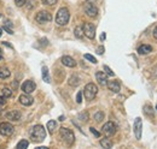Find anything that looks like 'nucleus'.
Segmentation results:
<instances>
[{"label": "nucleus", "instance_id": "c85d7f7f", "mask_svg": "<svg viewBox=\"0 0 157 149\" xmlns=\"http://www.w3.org/2000/svg\"><path fill=\"white\" fill-rule=\"evenodd\" d=\"M78 118H80V120H82V122H87L88 120V114L86 113V112H83V113H80L78 114Z\"/></svg>", "mask_w": 157, "mask_h": 149}, {"label": "nucleus", "instance_id": "412c9836", "mask_svg": "<svg viewBox=\"0 0 157 149\" xmlns=\"http://www.w3.org/2000/svg\"><path fill=\"white\" fill-rule=\"evenodd\" d=\"M42 79L46 82V83H50L51 79H50V74H48V69L47 66H44L42 67Z\"/></svg>", "mask_w": 157, "mask_h": 149}, {"label": "nucleus", "instance_id": "58836bf2", "mask_svg": "<svg viewBox=\"0 0 157 149\" xmlns=\"http://www.w3.org/2000/svg\"><path fill=\"white\" fill-rule=\"evenodd\" d=\"M12 87H13V88H15V89H16V88H17V87H18V83H17V82H16V81H15V82H13V83H12Z\"/></svg>", "mask_w": 157, "mask_h": 149}, {"label": "nucleus", "instance_id": "a18cd8bd", "mask_svg": "<svg viewBox=\"0 0 157 149\" xmlns=\"http://www.w3.org/2000/svg\"><path fill=\"white\" fill-rule=\"evenodd\" d=\"M88 1H90V2H94L96 0H88Z\"/></svg>", "mask_w": 157, "mask_h": 149}, {"label": "nucleus", "instance_id": "aec40b11", "mask_svg": "<svg viewBox=\"0 0 157 149\" xmlns=\"http://www.w3.org/2000/svg\"><path fill=\"white\" fill-rule=\"evenodd\" d=\"M68 83H69V85H71V87H78V84H80V78H78V76H71L70 78H69V81H68Z\"/></svg>", "mask_w": 157, "mask_h": 149}, {"label": "nucleus", "instance_id": "c9c22d12", "mask_svg": "<svg viewBox=\"0 0 157 149\" xmlns=\"http://www.w3.org/2000/svg\"><path fill=\"white\" fill-rule=\"evenodd\" d=\"M90 130H91V132H92V133H93V135H94L96 137H100V133H99L98 131L96 130L94 128H90Z\"/></svg>", "mask_w": 157, "mask_h": 149}, {"label": "nucleus", "instance_id": "b1692460", "mask_svg": "<svg viewBox=\"0 0 157 149\" xmlns=\"http://www.w3.org/2000/svg\"><path fill=\"white\" fill-rule=\"evenodd\" d=\"M28 146H29V142H28L27 140H22V141H20V142L17 143L16 148L17 149H25V148H28Z\"/></svg>", "mask_w": 157, "mask_h": 149}, {"label": "nucleus", "instance_id": "ea45409f", "mask_svg": "<svg viewBox=\"0 0 157 149\" xmlns=\"http://www.w3.org/2000/svg\"><path fill=\"white\" fill-rule=\"evenodd\" d=\"M2 43H4V45H5V46H7V47H9V48H12V46H11V45H10V43H9V42H2Z\"/></svg>", "mask_w": 157, "mask_h": 149}, {"label": "nucleus", "instance_id": "c756f323", "mask_svg": "<svg viewBox=\"0 0 157 149\" xmlns=\"http://www.w3.org/2000/svg\"><path fill=\"white\" fill-rule=\"evenodd\" d=\"M104 71H105V74H108V76H111V77H113V76H115V74L113 72V70H111L108 65H104Z\"/></svg>", "mask_w": 157, "mask_h": 149}, {"label": "nucleus", "instance_id": "a19ab883", "mask_svg": "<svg viewBox=\"0 0 157 149\" xmlns=\"http://www.w3.org/2000/svg\"><path fill=\"white\" fill-rule=\"evenodd\" d=\"M4 58V54H2V51H1V48H0V60Z\"/></svg>", "mask_w": 157, "mask_h": 149}, {"label": "nucleus", "instance_id": "f704fd0d", "mask_svg": "<svg viewBox=\"0 0 157 149\" xmlns=\"http://www.w3.org/2000/svg\"><path fill=\"white\" fill-rule=\"evenodd\" d=\"M76 102H78V104H81V102H82V92H78V95H76Z\"/></svg>", "mask_w": 157, "mask_h": 149}, {"label": "nucleus", "instance_id": "9b49d317", "mask_svg": "<svg viewBox=\"0 0 157 149\" xmlns=\"http://www.w3.org/2000/svg\"><path fill=\"white\" fill-rule=\"evenodd\" d=\"M141 129H143V122L140 118H137L136 122H134V126H133V130H134V135H136V138L140 140L141 138Z\"/></svg>", "mask_w": 157, "mask_h": 149}, {"label": "nucleus", "instance_id": "6ab92c4d", "mask_svg": "<svg viewBox=\"0 0 157 149\" xmlns=\"http://www.w3.org/2000/svg\"><path fill=\"white\" fill-rule=\"evenodd\" d=\"M57 129V122H55V120H50L48 123H47V130L48 132L52 135L55 131Z\"/></svg>", "mask_w": 157, "mask_h": 149}, {"label": "nucleus", "instance_id": "72a5a7b5", "mask_svg": "<svg viewBox=\"0 0 157 149\" xmlns=\"http://www.w3.org/2000/svg\"><path fill=\"white\" fill-rule=\"evenodd\" d=\"M5 105H6V99L4 96H0V108L5 107Z\"/></svg>", "mask_w": 157, "mask_h": 149}, {"label": "nucleus", "instance_id": "1a4fd4ad", "mask_svg": "<svg viewBox=\"0 0 157 149\" xmlns=\"http://www.w3.org/2000/svg\"><path fill=\"white\" fill-rule=\"evenodd\" d=\"M13 133V126L10 123H1L0 124V135L2 136H11Z\"/></svg>", "mask_w": 157, "mask_h": 149}, {"label": "nucleus", "instance_id": "37998d69", "mask_svg": "<svg viewBox=\"0 0 157 149\" xmlns=\"http://www.w3.org/2000/svg\"><path fill=\"white\" fill-rule=\"evenodd\" d=\"M104 38H105V34H103V35H101V36H100V40H101V41H103V40H104Z\"/></svg>", "mask_w": 157, "mask_h": 149}, {"label": "nucleus", "instance_id": "a211bd4d", "mask_svg": "<svg viewBox=\"0 0 157 149\" xmlns=\"http://www.w3.org/2000/svg\"><path fill=\"white\" fill-rule=\"evenodd\" d=\"M100 146L103 147V148H106V149H110L113 148V142L109 140V138H101L100 140Z\"/></svg>", "mask_w": 157, "mask_h": 149}, {"label": "nucleus", "instance_id": "9d476101", "mask_svg": "<svg viewBox=\"0 0 157 149\" xmlns=\"http://www.w3.org/2000/svg\"><path fill=\"white\" fill-rule=\"evenodd\" d=\"M35 88H36L35 83H34L33 81H30V79H29V81H25V82L22 84V90L27 94L33 93V92L35 90Z\"/></svg>", "mask_w": 157, "mask_h": 149}, {"label": "nucleus", "instance_id": "7c9ffc66", "mask_svg": "<svg viewBox=\"0 0 157 149\" xmlns=\"http://www.w3.org/2000/svg\"><path fill=\"white\" fill-rule=\"evenodd\" d=\"M4 27H6V28H10V29H12L13 24H12V22H11L10 19H5V20H4Z\"/></svg>", "mask_w": 157, "mask_h": 149}, {"label": "nucleus", "instance_id": "4468645a", "mask_svg": "<svg viewBox=\"0 0 157 149\" xmlns=\"http://www.w3.org/2000/svg\"><path fill=\"white\" fill-rule=\"evenodd\" d=\"M21 117H22V114H21L20 111H11L9 112L7 114H6V118L9 119V120H11V122H18L21 119Z\"/></svg>", "mask_w": 157, "mask_h": 149}, {"label": "nucleus", "instance_id": "473e14b6", "mask_svg": "<svg viewBox=\"0 0 157 149\" xmlns=\"http://www.w3.org/2000/svg\"><path fill=\"white\" fill-rule=\"evenodd\" d=\"M15 2H16V5H17L18 7H22L23 5H25L27 0H15Z\"/></svg>", "mask_w": 157, "mask_h": 149}, {"label": "nucleus", "instance_id": "c03bdc74", "mask_svg": "<svg viewBox=\"0 0 157 149\" xmlns=\"http://www.w3.org/2000/svg\"><path fill=\"white\" fill-rule=\"evenodd\" d=\"M1 35H2V29L0 28V37H1Z\"/></svg>", "mask_w": 157, "mask_h": 149}, {"label": "nucleus", "instance_id": "5701e85b", "mask_svg": "<svg viewBox=\"0 0 157 149\" xmlns=\"http://www.w3.org/2000/svg\"><path fill=\"white\" fill-rule=\"evenodd\" d=\"M10 74H11V72H10V70L7 67H1L0 69V78H2V79L9 78Z\"/></svg>", "mask_w": 157, "mask_h": 149}, {"label": "nucleus", "instance_id": "2f4dec72", "mask_svg": "<svg viewBox=\"0 0 157 149\" xmlns=\"http://www.w3.org/2000/svg\"><path fill=\"white\" fill-rule=\"evenodd\" d=\"M42 1V4H45V5H48V6H51V5H55L56 2H57V0H41Z\"/></svg>", "mask_w": 157, "mask_h": 149}, {"label": "nucleus", "instance_id": "6e6552de", "mask_svg": "<svg viewBox=\"0 0 157 149\" xmlns=\"http://www.w3.org/2000/svg\"><path fill=\"white\" fill-rule=\"evenodd\" d=\"M35 20L40 24H45V23H48V22L52 20V16L47 11H40L35 16Z\"/></svg>", "mask_w": 157, "mask_h": 149}, {"label": "nucleus", "instance_id": "cd10ccee", "mask_svg": "<svg viewBox=\"0 0 157 149\" xmlns=\"http://www.w3.org/2000/svg\"><path fill=\"white\" fill-rule=\"evenodd\" d=\"M83 58L86 59V60H88V61H91V63H93V64H97L98 61H97V59L94 58L93 56H91V54H85Z\"/></svg>", "mask_w": 157, "mask_h": 149}, {"label": "nucleus", "instance_id": "de8ad7c7", "mask_svg": "<svg viewBox=\"0 0 157 149\" xmlns=\"http://www.w3.org/2000/svg\"><path fill=\"white\" fill-rule=\"evenodd\" d=\"M0 17H1V15H0Z\"/></svg>", "mask_w": 157, "mask_h": 149}, {"label": "nucleus", "instance_id": "20e7f679", "mask_svg": "<svg viewBox=\"0 0 157 149\" xmlns=\"http://www.w3.org/2000/svg\"><path fill=\"white\" fill-rule=\"evenodd\" d=\"M97 93H98V88H97V85L94 83H88L83 88V95H85V97H86L87 101L93 100L96 97Z\"/></svg>", "mask_w": 157, "mask_h": 149}, {"label": "nucleus", "instance_id": "f03ea898", "mask_svg": "<svg viewBox=\"0 0 157 149\" xmlns=\"http://www.w3.org/2000/svg\"><path fill=\"white\" fill-rule=\"evenodd\" d=\"M60 133V137L63 140V142L67 144V146H73L74 142H75V136H74V132L68 129V128H60L59 130Z\"/></svg>", "mask_w": 157, "mask_h": 149}, {"label": "nucleus", "instance_id": "79ce46f5", "mask_svg": "<svg viewBox=\"0 0 157 149\" xmlns=\"http://www.w3.org/2000/svg\"><path fill=\"white\" fill-rule=\"evenodd\" d=\"M59 120L63 122V120H64V115H60V117H59Z\"/></svg>", "mask_w": 157, "mask_h": 149}, {"label": "nucleus", "instance_id": "f8f14e48", "mask_svg": "<svg viewBox=\"0 0 157 149\" xmlns=\"http://www.w3.org/2000/svg\"><path fill=\"white\" fill-rule=\"evenodd\" d=\"M20 102L23 105V106H30V105H33V102H34V99L29 95V94L24 93L22 94L20 96Z\"/></svg>", "mask_w": 157, "mask_h": 149}, {"label": "nucleus", "instance_id": "7ed1b4c3", "mask_svg": "<svg viewBox=\"0 0 157 149\" xmlns=\"http://www.w3.org/2000/svg\"><path fill=\"white\" fill-rule=\"evenodd\" d=\"M70 18V13H69V10L67 7H62L59 9L58 12H57V16H56V23L58 25H67L68 22Z\"/></svg>", "mask_w": 157, "mask_h": 149}, {"label": "nucleus", "instance_id": "dca6fc26", "mask_svg": "<svg viewBox=\"0 0 157 149\" xmlns=\"http://www.w3.org/2000/svg\"><path fill=\"white\" fill-rule=\"evenodd\" d=\"M62 63H63V65H65V66H68V67H75V66H76V61L69 56H63V58H62Z\"/></svg>", "mask_w": 157, "mask_h": 149}, {"label": "nucleus", "instance_id": "2eb2a0df", "mask_svg": "<svg viewBox=\"0 0 157 149\" xmlns=\"http://www.w3.org/2000/svg\"><path fill=\"white\" fill-rule=\"evenodd\" d=\"M96 79L98 81V83L100 85H106L108 83V77H106V74L103 72V71H98L96 74Z\"/></svg>", "mask_w": 157, "mask_h": 149}, {"label": "nucleus", "instance_id": "a878e982", "mask_svg": "<svg viewBox=\"0 0 157 149\" xmlns=\"http://www.w3.org/2000/svg\"><path fill=\"white\" fill-rule=\"evenodd\" d=\"M74 34L78 38H82L83 37V30H82V27H76L75 30H74Z\"/></svg>", "mask_w": 157, "mask_h": 149}, {"label": "nucleus", "instance_id": "39448f33", "mask_svg": "<svg viewBox=\"0 0 157 149\" xmlns=\"http://www.w3.org/2000/svg\"><path fill=\"white\" fill-rule=\"evenodd\" d=\"M85 12H86V15H87L88 17L96 18V17L98 16V7H97L93 2L87 1V2L85 4Z\"/></svg>", "mask_w": 157, "mask_h": 149}, {"label": "nucleus", "instance_id": "f3484780", "mask_svg": "<svg viewBox=\"0 0 157 149\" xmlns=\"http://www.w3.org/2000/svg\"><path fill=\"white\" fill-rule=\"evenodd\" d=\"M152 52V47L149 46V45H141L139 48H138V53L140 56H145V54H149Z\"/></svg>", "mask_w": 157, "mask_h": 149}, {"label": "nucleus", "instance_id": "ddd939ff", "mask_svg": "<svg viewBox=\"0 0 157 149\" xmlns=\"http://www.w3.org/2000/svg\"><path fill=\"white\" fill-rule=\"evenodd\" d=\"M106 85H108L109 90H111L113 93H118L121 90V85L117 81H108Z\"/></svg>", "mask_w": 157, "mask_h": 149}, {"label": "nucleus", "instance_id": "e433bc0d", "mask_svg": "<svg viewBox=\"0 0 157 149\" xmlns=\"http://www.w3.org/2000/svg\"><path fill=\"white\" fill-rule=\"evenodd\" d=\"M97 53L98 54H103L104 53V47L103 46H99L98 48H97Z\"/></svg>", "mask_w": 157, "mask_h": 149}, {"label": "nucleus", "instance_id": "4c0bfd02", "mask_svg": "<svg viewBox=\"0 0 157 149\" xmlns=\"http://www.w3.org/2000/svg\"><path fill=\"white\" fill-rule=\"evenodd\" d=\"M152 35H154V37H155V38H157V27L155 28V29H154V33H152Z\"/></svg>", "mask_w": 157, "mask_h": 149}, {"label": "nucleus", "instance_id": "0eeeda50", "mask_svg": "<svg viewBox=\"0 0 157 149\" xmlns=\"http://www.w3.org/2000/svg\"><path fill=\"white\" fill-rule=\"evenodd\" d=\"M101 131H103V133H104L106 137H111V136H114V135L116 133V125H115L113 122H108V123H105V124L103 125Z\"/></svg>", "mask_w": 157, "mask_h": 149}, {"label": "nucleus", "instance_id": "f257e3e1", "mask_svg": "<svg viewBox=\"0 0 157 149\" xmlns=\"http://www.w3.org/2000/svg\"><path fill=\"white\" fill-rule=\"evenodd\" d=\"M46 137V130L44 126L41 125H35L30 130V138L33 140V142H36V143H40L45 140Z\"/></svg>", "mask_w": 157, "mask_h": 149}, {"label": "nucleus", "instance_id": "423d86ee", "mask_svg": "<svg viewBox=\"0 0 157 149\" xmlns=\"http://www.w3.org/2000/svg\"><path fill=\"white\" fill-rule=\"evenodd\" d=\"M82 30H83V35L88 38L93 40L96 37V27L92 23H85L82 27Z\"/></svg>", "mask_w": 157, "mask_h": 149}, {"label": "nucleus", "instance_id": "bb28decb", "mask_svg": "<svg viewBox=\"0 0 157 149\" xmlns=\"http://www.w3.org/2000/svg\"><path fill=\"white\" fill-rule=\"evenodd\" d=\"M103 119H104V113H103V112H97V113L94 114V120H96V122L100 123Z\"/></svg>", "mask_w": 157, "mask_h": 149}, {"label": "nucleus", "instance_id": "4be33fe9", "mask_svg": "<svg viewBox=\"0 0 157 149\" xmlns=\"http://www.w3.org/2000/svg\"><path fill=\"white\" fill-rule=\"evenodd\" d=\"M144 113H145V115L146 117H149V118H154V110H152V107L150 106V105H146L145 107H144Z\"/></svg>", "mask_w": 157, "mask_h": 149}, {"label": "nucleus", "instance_id": "393cba45", "mask_svg": "<svg viewBox=\"0 0 157 149\" xmlns=\"http://www.w3.org/2000/svg\"><path fill=\"white\" fill-rule=\"evenodd\" d=\"M1 94H2V96H4L5 99H9V97L12 96V90H11L10 88H2Z\"/></svg>", "mask_w": 157, "mask_h": 149}, {"label": "nucleus", "instance_id": "49530a36", "mask_svg": "<svg viewBox=\"0 0 157 149\" xmlns=\"http://www.w3.org/2000/svg\"><path fill=\"white\" fill-rule=\"evenodd\" d=\"M156 110H157V105H156Z\"/></svg>", "mask_w": 157, "mask_h": 149}]
</instances>
